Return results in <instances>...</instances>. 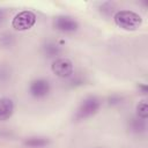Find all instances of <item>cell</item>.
<instances>
[{
    "mask_svg": "<svg viewBox=\"0 0 148 148\" xmlns=\"http://www.w3.org/2000/svg\"><path fill=\"white\" fill-rule=\"evenodd\" d=\"M113 21L117 27L123 30L134 31L142 24V17L133 10H118L113 15Z\"/></svg>",
    "mask_w": 148,
    "mask_h": 148,
    "instance_id": "1",
    "label": "cell"
},
{
    "mask_svg": "<svg viewBox=\"0 0 148 148\" xmlns=\"http://www.w3.org/2000/svg\"><path fill=\"white\" fill-rule=\"evenodd\" d=\"M99 108H101L99 98L96 96H88L79 105V108L75 112L74 119L75 120H82V119L89 118V117L94 116L95 113H97Z\"/></svg>",
    "mask_w": 148,
    "mask_h": 148,
    "instance_id": "2",
    "label": "cell"
},
{
    "mask_svg": "<svg viewBox=\"0 0 148 148\" xmlns=\"http://www.w3.org/2000/svg\"><path fill=\"white\" fill-rule=\"evenodd\" d=\"M36 23V15L30 10H23L16 14L12 21V27L18 31L31 29Z\"/></svg>",
    "mask_w": 148,
    "mask_h": 148,
    "instance_id": "3",
    "label": "cell"
},
{
    "mask_svg": "<svg viewBox=\"0 0 148 148\" xmlns=\"http://www.w3.org/2000/svg\"><path fill=\"white\" fill-rule=\"evenodd\" d=\"M51 71L58 77L67 79V77L72 76L74 66H73L72 60H69L68 58H58L52 62Z\"/></svg>",
    "mask_w": 148,
    "mask_h": 148,
    "instance_id": "4",
    "label": "cell"
},
{
    "mask_svg": "<svg viewBox=\"0 0 148 148\" xmlns=\"http://www.w3.org/2000/svg\"><path fill=\"white\" fill-rule=\"evenodd\" d=\"M51 91V84L46 79L38 77L30 82L29 84V94L34 98H44L46 97Z\"/></svg>",
    "mask_w": 148,
    "mask_h": 148,
    "instance_id": "5",
    "label": "cell"
},
{
    "mask_svg": "<svg viewBox=\"0 0 148 148\" xmlns=\"http://www.w3.org/2000/svg\"><path fill=\"white\" fill-rule=\"evenodd\" d=\"M53 28L60 32L71 34V32H75L79 29V23L72 16L60 15L53 20Z\"/></svg>",
    "mask_w": 148,
    "mask_h": 148,
    "instance_id": "6",
    "label": "cell"
},
{
    "mask_svg": "<svg viewBox=\"0 0 148 148\" xmlns=\"http://www.w3.org/2000/svg\"><path fill=\"white\" fill-rule=\"evenodd\" d=\"M14 102L9 97H1L0 98V120L9 119L14 113Z\"/></svg>",
    "mask_w": 148,
    "mask_h": 148,
    "instance_id": "7",
    "label": "cell"
},
{
    "mask_svg": "<svg viewBox=\"0 0 148 148\" xmlns=\"http://www.w3.org/2000/svg\"><path fill=\"white\" fill-rule=\"evenodd\" d=\"M22 143L28 148H45L51 143V140L45 136H29L24 139Z\"/></svg>",
    "mask_w": 148,
    "mask_h": 148,
    "instance_id": "8",
    "label": "cell"
},
{
    "mask_svg": "<svg viewBox=\"0 0 148 148\" xmlns=\"http://www.w3.org/2000/svg\"><path fill=\"white\" fill-rule=\"evenodd\" d=\"M42 52L46 58H56L61 53V46L54 42H46L42 46Z\"/></svg>",
    "mask_w": 148,
    "mask_h": 148,
    "instance_id": "9",
    "label": "cell"
},
{
    "mask_svg": "<svg viewBox=\"0 0 148 148\" xmlns=\"http://www.w3.org/2000/svg\"><path fill=\"white\" fill-rule=\"evenodd\" d=\"M128 127L131 130V132L135 133V134H142L146 132L147 125H146V120L141 119V118H132L128 123Z\"/></svg>",
    "mask_w": 148,
    "mask_h": 148,
    "instance_id": "10",
    "label": "cell"
},
{
    "mask_svg": "<svg viewBox=\"0 0 148 148\" xmlns=\"http://www.w3.org/2000/svg\"><path fill=\"white\" fill-rule=\"evenodd\" d=\"M136 117L141 118L143 120L147 119V117H148V104H147V101H141V102L138 103V105H136Z\"/></svg>",
    "mask_w": 148,
    "mask_h": 148,
    "instance_id": "11",
    "label": "cell"
},
{
    "mask_svg": "<svg viewBox=\"0 0 148 148\" xmlns=\"http://www.w3.org/2000/svg\"><path fill=\"white\" fill-rule=\"evenodd\" d=\"M13 43H14V37L12 35L5 34V35H1L0 36V46L8 47V46L13 45Z\"/></svg>",
    "mask_w": 148,
    "mask_h": 148,
    "instance_id": "12",
    "label": "cell"
},
{
    "mask_svg": "<svg viewBox=\"0 0 148 148\" xmlns=\"http://www.w3.org/2000/svg\"><path fill=\"white\" fill-rule=\"evenodd\" d=\"M9 71L7 67H3V66H0V82L2 81H6L8 77H9Z\"/></svg>",
    "mask_w": 148,
    "mask_h": 148,
    "instance_id": "13",
    "label": "cell"
},
{
    "mask_svg": "<svg viewBox=\"0 0 148 148\" xmlns=\"http://www.w3.org/2000/svg\"><path fill=\"white\" fill-rule=\"evenodd\" d=\"M138 88H139V89L141 90V92L145 94V95L148 92V87H147L146 84H143V83H139V84H138Z\"/></svg>",
    "mask_w": 148,
    "mask_h": 148,
    "instance_id": "14",
    "label": "cell"
},
{
    "mask_svg": "<svg viewBox=\"0 0 148 148\" xmlns=\"http://www.w3.org/2000/svg\"><path fill=\"white\" fill-rule=\"evenodd\" d=\"M5 16H6V14H5V10L0 9V22H2V21L5 20Z\"/></svg>",
    "mask_w": 148,
    "mask_h": 148,
    "instance_id": "15",
    "label": "cell"
},
{
    "mask_svg": "<svg viewBox=\"0 0 148 148\" xmlns=\"http://www.w3.org/2000/svg\"><path fill=\"white\" fill-rule=\"evenodd\" d=\"M95 148H104V147H95Z\"/></svg>",
    "mask_w": 148,
    "mask_h": 148,
    "instance_id": "16",
    "label": "cell"
}]
</instances>
